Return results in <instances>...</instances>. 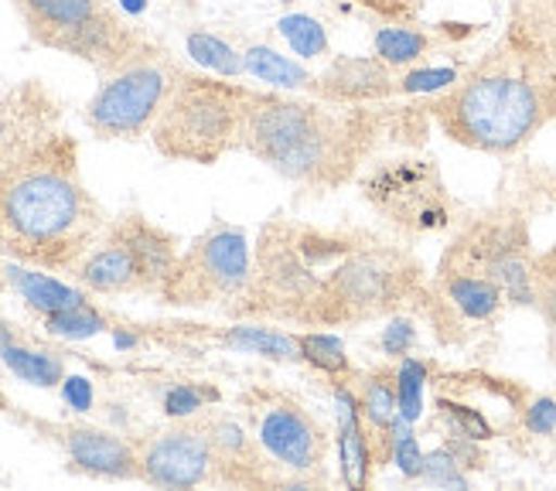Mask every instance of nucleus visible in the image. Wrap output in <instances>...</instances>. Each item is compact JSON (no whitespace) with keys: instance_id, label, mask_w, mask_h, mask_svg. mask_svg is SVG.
<instances>
[{"instance_id":"obj_16","label":"nucleus","mask_w":556,"mask_h":491,"mask_svg":"<svg viewBox=\"0 0 556 491\" xmlns=\"http://www.w3.org/2000/svg\"><path fill=\"white\" fill-rule=\"evenodd\" d=\"M65 103L41 79H21L0 96V167L31 151L38 140L62 130Z\"/></svg>"},{"instance_id":"obj_34","label":"nucleus","mask_w":556,"mask_h":491,"mask_svg":"<svg viewBox=\"0 0 556 491\" xmlns=\"http://www.w3.org/2000/svg\"><path fill=\"white\" fill-rule=\"evenodd\" d=\"M420 481L438 484V488H465L468 484L462 461L454 457V451L447 444H441L438 451L424 454V478Z\"/></svg>"},{"instance_id":"obj_6","label":"nucleus","mask_w":556,"mask_h":491,"mask_svg":"<svg viewBox=\"0 0 556 491\" xmlns=\"http://www.w3.org/2000/svg\"><path fill=\"white\" fill-rule=\"evenodd\" d=\"M11 8L38 48L89 65L100 79L167 55L157 38L140 32L106 0H11Z\"/></svg>"},{"instance_id":"obj_21","label":"nucleus","mask_w":556,"mask_h":491,"mask_svg":"<svg viewBox=\"0 0 556 491\" xmlns=\"http://www.w3.org/2000/svg\"><path fill=\"white\" fill-rule=\"evenodd\" d=\"M4 274H8V287L17 293L21 304L28 307L35 317H41V322L92 298L86 287H79L76 280L68 284V280L55 277L52 269H38V266H24V263L8 260Z\"/></svg>"},{"instance_id":"obj_18","label":"nucleus","mask_w":556,"mask_h":491,"mask_svg":"<svg viewBox=\"0 0 556 491\" xmlns=\"http://www.w3.org/2000/svg\"><path fill=\"white\" fill-rule=\"evenodd\" d=\"M181 338H195L239 355H256L277 365H301L298 335L270 322H229V325H172Z\"/></svg>"},{"instance_id":"obj_35","label":"nucleus","mask_w":556,"mask_h":491,"mask_svg":"<svg viewBox=\"0 0 556 491\" xmlns=\"http://www.w3.org/2000/svg\"><path fill=\"white\" fill-rule=\"evenodd\" d=\"M393 464H396L406 481H420L424 478V451H420V440L414 437V430H409V424H403V430L396 437Z\"/></svg>"},{"instance_id":"obj_43","label":"nucleus","mask_w":556,"mask_h":491,"mask_svg":"<svg viewBox=\"0 0 556 491\" xmlns=\"http://www.w3.org/2000/svg\"><path fill=\"white\" fill-rule=\"evenodd\" d=\"M553 194H556V188H553Z\"/></svg>"},{"instance_id":"obj_20","label":"nucleus","mask_w":556,"mask_h":491,"mask_svg":"<svg viewBox=\"0 0 556 491\" xmlns=\"http://www.w3.org/2000/svg\"><path fill=\"white\" fill-rule=\"evenodd\" d=\"M0 362L11 368V376L38 389H55L68 376L65 355L21 331L11 317H0Z\"/></svg>"},{"instance_id":"obj_9","label":"nucleus","mask_w":556,"mask_h":491,"mask_svg":"<svg viewBox=\"0 0 556 491\" xmlns=\"http://www.w3.org/2000/svg\"><path fill=\"white\" fill-rule=\"evenodd\" d=\"M355 185L382 229L406 242L451 229L457 223V209H462L447 191L438 161L414 151L390 158L379 154Z\"/></svg>"},{"instance_id":"obj_8","label":"nucleus","mask_w":556,"mask_h":491,"mask_svg":"<svg viewBox=\"0 0 556 491\" xmlns=\"http://www.w3.org/2000/svg\"><path fill=\"white\" fill-rule=\"evenodd\" d=\"M236 410L290 488L331 484V433L298 392L253 382L236 396Z\"/></svg>"},{"instance_id":"obj_19","label":"nucleus","mask_w":556,"mask_h":491,"mask_svg":"<svg viewBox=\"0 0 556 491\" xmlns=\"http://www.w3.org/2000/svg\"><path fill=\"white\" fill-rule=\"evenodd\" d=\"M338 403V481L352 491H366L376 481V457L369 430L362 424V410L352 386H331Z\"/></svg>"},{"instance_id":"obj_33","label":"nucleus","mask_w":556,"mask_h":491,"mask_svg":"<svg viewBox=\"0 0 556 491\" xmlns=\"http://www.w3.org/2000/svg\"><path fill=\"white\" fill-rule=\"evenodd\" d=\"M457 68H403L400 72V96H438L457 83Z\"/></svg>"},{"instance_id":"obj_26","label":"nucleus","mask_w":556,"mask_h":491,"mask_svg":"<svg viewBox=\"0 0 556 491\" xmlns=\"http://www.w3.org/2000/svg\"><path fill=\"white\" fill-rule=\"evenodd\" d=\"M45 335L48 338H65V341H79V338H92V335H103V331H113L116 322L113 317L96 304L92 298L68 307V311H59L52 317H45L41 322Z\"/></svg>"},{"instance_id":"obj_7","label":"nucleus","mask_w":556,"mask_h":491,"mask_svg":"<svg viewBox=\"0 0 556 491\" xmlns=\"http://www.w3.org/2000/svg\"><path fill=\"white\" fill-rule=\"evenodd\" d=\"M181 253V239L148 212L124 209L110 215L92 250L72 269V280L92 298H154Z\"/></svg>"},{"instance_id":"obj_41","label":"nucleus","mask_w":556,"mask_h":491,"mask_svg":"<svg viewBox=\"0 0 556 491\" xmlns=\"http://www.w3.org/2000/svg\"><path fill=\"white\" fill-rule=\"evenodd\" d=\"M274 4H283V8H290V4H298V0H274Z\"/></svg>"},{"instance_id":"obj_24","label":"nucleus","mask_w":556,"mask_h":491,"mask_svg":"<svg viewBox=\"0 0 556 491\" xmlns=\"http://www.w3.org/2000/svg\"><path fill=\"white\" fill-rule=\"evenodd\" d=\"M438 45H441L438 38L424 28H414V24H386V28L372 35L376 55L396 72L420 65Z\"/></svg>"},{"instance_id":"obj_28","label":"nucleus","mask_w":556,"mask_h":491,"mask_svg":"<svg viewBox=\"0 0 556 491\" xmlns=\"http://www.w3.org/2000/svg\"><path fill=\"white\" fill-rule=\"evenodd\" d=\"M533 307L546 322L549 355L556 365V246L536 253V260H533Z\"/></svg>"},{"instance_id":"obj_4","label":"nucleus","mask_w":556,"mask_h":491,"mask_svg":"<svg viewBox=\"0 0 556 491\" xmlns=\"http://www.w3.org/2000/svg\"><path fill=\"white\" fill-rule=\"evenodd\" d=\"M110 223L83 178L79 137L55 130L0 167V253L72 274Z\"/></svg>"},{"instance_id":"obj_37","label":"nucleus","mask_w":556,"mask_h":491,"mask_svg":"<svg viewBox=\"0 0 556 491\" xmlns=\"http://www.w3.org/2000/svg\"><path fill=\"white\" fill-rule=\"evenodd\" d=\"M522 427L533 437H549L556 430V400L536 396L529 406H522Z\"/></svg>"},{"instance_id":"obj_12","label":"nucleus","mask_w":556,"mask_h":491,"mask_svg":"<svg viewBox=\"0 0 556 491\" xmlns=\"http://www.w3.org/2000/svg\"><path fill=\"white\" fill-rule=\"evenodd\" d=\"M178 62L172 55L137 62L113 72L92 92L83 110L86 127L100 140H143L151 137L154 123L167 103L178 79Z\"/></svg>"},{"instance_id":"obj_14","label":"nucleus","mask_w":556,"mask_h":491,"mask_svg":"<svg viewBox=\"0 0 556 491\" xmlns=\"http://www.w3.org/2000/svg\"><path fill=\"white\" fill-rule=\"evenodd\" d=\"M140 457V481L151 488H215V457L205 413L151 427L134 437Z\"/></svg>"},{"instance_id":"obj_5","label":"nucleus","mask_w":556,"mask_h":491,"mask_svg":"<svg viewBox=\"0 0 556 491\" xmlns=\"http://www.w3.org/2000/svg\"><path fill=\"white\" fill-rule=\"evenodd\" d=\"M253 100L256 89L247 83L181 65L148 140L164 161L212 167L243 147Z\"/></svg>"},{"instance_id":"obj_40","label":"nucleus","mask_w":556,"mask_h":491,"mask_svg":"<svg viewBox=\"0 0 556 491\" xmlns=\"http://www.w3.org/2000/svg\"><path fill=\"white\" fill-rule=\"evenodd\" d=\"M4 290H8V274H4V266H0V298H4Z\"/></svg>"},{"instance_id":"obj_23","label":"nucleus","mask_w":556,"mask_h":491,"mask_svg":"<svg viewBox=\"0 0 556 491\" xmlns=\"http://www.w3.org/2000/svg\"><path fill=\"white\" fill-rule=\"evenodd\" d=\"M243 65H247V76H253L256 83L270 86V89L301 92V96L318 92V72H307L301 62L274 52L270 45H260V41L247 45L243 48Z\"/></svg>"},{"instance_id":"obj_13","label":"nucleus","mask_w":556,"mask_h":491,"mask_svg":"<svg viewBox=\"0 0 556 491\" xmlns=\"http://www.w3.org/2000/svg\"><path fill=\"white\" fill-rule=\"evenodd\" d=\"M11 420L38 433L45 444L62 451L65 468L96 481H140V457L134 437L96 427L86 420H41V416L11 410Z\"/></svg>"},{"instance_id":"obj_38","label":"nucleus","mask_w":556,"mask_h":491,"mask_svg":"<svg viewBox=\"0 0 556 491\" xmlns=\"http://www.w3.org/2000/svg\"><path fill=\"white\" fill-rule=\"evenodd\" d=\"M59 389H62L65 406H72L76 413H89L92 410V382L86 376H65Z\"/></svg>"},{"instance_id":"obj_17","label":"nucleus","mask_w":556,"mask_h":491,"mask_svg":"<svg viewBox=\"0 0 556 491\" xmlns=\"http://www.w3.org/2000/svg\"><path fill=\"white\" fill-rule=\"evenodd\" d=\"M400 96V72L379 55H331L318 72L314 100L331 103H386Z\"/></svg>"},{"instance_id":"obj_27","label":"nucleus","mask_w":556,"mask_h":491,"mask_svg":"<svg viewBox=\"0 0 556 491\" xmlns=\"http://www.w3.org/2000/svg\"><path fill=\"white\" fill-rule=\"evenodd\" d=\"M277 32L280 38L290 45V52H294L301 62H328L334 52H331V38H328V28L311 14H287L277 21Z\"/></svg>"},{"instance_id":"obj_36","label":"nucleus","mask_w":556,"mask_h":491,"mask_svg":"<svg viewBox=\"0 0 556 491\" xmlns=\"http://www.w3.org/2000/svg\"><path fill=\"white\" fill-rule=\"evenodd\" d=\"M352 4L366 8L369 14L382 17L386 24H414L424 0H352Z\"/></svg>"},{"instance_id":"obj_22","label":"nucleus","mask_w":556,"mask_h":491,"mask_svg":"<svg viewBox=\"0 0 556 491\" xmlns=\"http://www.w3.org/2000/svg\"><path fill=\"white\" fill-rule=\"evenodd\" d=\"M298 335V349H301V365H307L311 373H318L328 379V386H352L358 376V365L352 362L345 338L338 331L325 328H301Z\"/></svg>"},{"instance_id":"obj_10","label":"nucleus","mask_w":556,"mask_h":491,"mask_svg":"<svg viewBox=\"0 0 556 491\" xmlns=\"http://www.w3.org/2000/svg\"><path fill=\"white\" fill-rule=\"evenodd\" d=\"M253 277V242L243 226H232L226 218H215L202 229L172 266V274L161 284L157 304L172 311H219L243 298Z\"/></svg>"},{"instance_id":"obj_2","label":"nucleus","mask_w":556,"mask_h":491,"mask_svg":"<svg viewBox=\"0 0 556 491\" xmlns=\"http://www.w3.org/2000/svg\"><path fill=\"white\" fill-rule=\"evenodd\" d=\"M424 119V106H396L393 100L331 103L301 92L256 89L239 151L294 185L298 199L318 202L355 185L390 143H417Z\"/></svg>"},{"instance_id":"obj_15","label":"nucleus","mask_w":556,"mask_h":491,"mask_svg":"<svg viewBox=\"0 0 556 491\" xmlns=\"http://www.w3.org/2000/svg\"><path fill=\"white\" fill-rule=\"evenodd\" d=\"M205 427L215 457V488L239 491H277L290 488V481L277 471V464L260 448L253 430L232 413L205 410Z\"/></svg>"},{"instance_id":"obj_3","label":"nucleus","mask_w":556,"mask_h":491,"mask_svg":"<svg viewBox=\"0 0 556 491\" xmlns=\"http://www.w3.org/2000/svg\"><path fill=\"white\" fill-rule=\"evenodd\" d=\"M556 41L513 24L489 55L424 103L441 134L478 154H519L553 119Z\"/></svg>"},{"instance_id":"obj_42","label":"nucleus","mask_w":556,"mask_h":491,"mask_svg":"<svg viewBox=\"0 0 556 491\" xmlns=\"http://www.w3.org/2000/svg\"><path fill=\"white\" fill-rule=\"evenodd\" d=\"M553 119H556V86H553Z\"/></svg>"},{"instance_id":"obj_11","label":"nucleus","mask_w":556,"mask_h":491,"mask_svg":"<svg viewBox=\"0 0 556 491\" xmlns=\"http://www.w3.org/2000/svg\"><path fill=\"white\" fill-rule=\"evenodd\" d=\"M533 236L529 218L516 205H495L471 215L444 246L438 266L471 269L502 287L509 307H533Z\"/></svg>"},{"instance_id":"obj_30","label":"nucleus","mask_w":556,"mask_h":491,"mask_svg":"<svg viewBox=\"0 0 556 491\" xmlns=\"http://www.w3.org/2000/svg\"><path fill=\"white\" fill-rule=\"evenodd\" d=\"M430 382V368L414 358L403 355L396 358V389H400V416L406 424H417L424 413V386Z\"/></svg>"},{"instance_id":"obj_1","label":"nucleus","mask_w":556,"mask_h":491,"mask_svg":"<svg viewBox=\"0 0 556 491\" xmlns=\"http://www.w3.org/2000/svg\"><path fill=\"white\" fill-rule=\"evenodd\" d=\"M414 314L444 345L465 341V322L433 290L414 242L372 226H321L274 215L253 242V277L226 322L283 328H366Z\"/></svg>"},{"instance_id":"obj_39","label":"nucleus","mask_w":556,"mask_h":491,"mask_svg":"<svg viewBox=\"0 0 556 491\" xmlns=\"http://www.w3.org/2000/svg\"><path fill=\"white\" fill-rule=\"evenodd\" d=\"M11 410H14V400L8 396L4 382H0V416H11Z\"/></svg>"},{"instance_id":"obj_32","label":"nucleus","mask_w":556,"mask_h":491,"mask_svg":"<svg viewBox=\"0 0 556 491\" xmlns=\"http://www.w3.org/2000/svg\"><path fill=\"white\" fill-rule=\"evenodd\" d=\"M417 338H420L417 317L414 314H393V317H386V328L379 335V349H382V355H390L396 362V358H403L417 349Z\"/></svg>"},{"instance_id":"obj_31","label":"nucleus","mask_w":556,"mask_h":491,"mask_svg":"<svg viewBox=\"0 0 556 491\" xmlns=\"http://www.w3.org/2000/svg\"><path fill=\"white\" fill-rule=\"evenodd\" d=\"M433 410H438V416L444 420L447 433H457V437H471V440H492L495 437V427L492 420L481 410L475 406H465V403H457L451 396H438L433 400Z\"/></svg>"},{"instance_id":"obj_25","label":"nucleus","mask_w":556,"mask_h":491,"mask_svg":"<svg viewBox=\"0 0 556 491\" xmlns=\"http://www.w3.org/2000/svg\"><path fill=\"white\" fill-rule=\"evenodd\" d=\"M185 52L191 55V62H195L202 72H212V76H223V79L247 76L243 52H239V48H232L226 38L205 32V28H188V35H185Z\"/></svg>"},{"instance_id":"obj_29","label":"nucleus","mask_w":556,"mask_h":491,"mask_svg":"<svg viewBox=\"0 0 556 491\" xmlns=\"http://www.w3.org/2000/svg\"><path fill=\"white\" fill-rule=\"evenodd\" d=\"M223 400V392L208 382H178L161 396V410L167 420H185V416H199L208 406Z\"/></svg>"}]
</instances>
